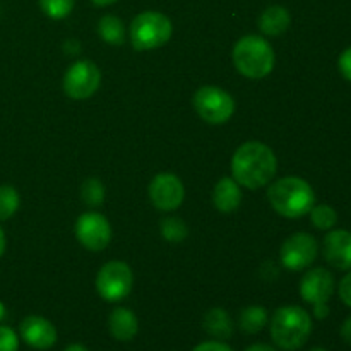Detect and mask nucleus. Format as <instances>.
<instances>
[{"label": "nucleus", "instance_id": "obj_1", "mask_svg": "<svg viewBox=\"0 0 351 351\" xmlns=\"http://www.w3.org/2000/svg\"><path fill=\"white\" fill-rule=\"evenodd\" d=\"M276 154L259 141L243 143L232 158L233 180L249 191H256L269 184L276 175Z\"/></svg>", "mask_w": 351, "mask_h": 351}, {"label": "nucleus", "instance_id": "obj_2", "mask_svg": "<svg viewBox=\"0 0 351 351\" xmlns=\"http://www.w3.org/2000/svg\"><path fill=\"white\" fill-rule=\"evenodd\" d=\"M267 199L278 215L297 219L308 215L315 204V192L307 180L300 177H283L267 189Z\"/></svg>", "mask_w": 351, "mask_h": 351}, {"label": "nucleus", "instance_id": "obj_3", "mask_svg": "<svg viewBox=\"0 0 351 351\" xmlns=\"http://www.w3.org/2000/svg\"><path fill=\"white\" fill-rule=\"evenodd\" d=\"M271 339L285 351L300 350L312 335V317L297 305L280 307L271 317Z\"/></svg>", "mask_w": 351, "mask_h": 351}, {"label": "nucleus", "instance_id": "obj_4", "mask_svg": "<svg viewBox=\"0 0 351 351\" xmlns=\"http://www.w3.org/2000/svg\"><path fill=\"white\" fill-rule=\"evenodd\" d=\"M274 50L269 41L257 34H247L233 48V64L247 79H263L274 69Z\"/></svg>", "mask_w": 351, "mask_h": 351}, {"label": "nucleus", "instance_id": "obj_5", "mask_svg": "<svg viewBox=\"0 0 351 351\" xmlns=\"http://www.w3.org/2000/svg\"><path fill=\"white\" fill-rule=\"evenodd\" d=\"M173 34L170 17L158 10H144L137 14L130 23V43L137 51L154 50L168 43Z\"/></svg>", "mask_w": 351, "mask_h": 351}, {"label": "nucleus", "instance_id": "obj_6", "mask_svg": "<svg viewBox=\"0 0 351 351\" xmlns=\"http://www.w3.org/2000/svg\"><path fill=\"white\" fill-rule=\"evenodd\" d=\"M194 108L204 122L211 125H223L235 112V99L225 89L202 86L194 95Z\"/></svg>", "mask_w": 351, "mask_h": 351}, {"label": "nucleus", "instance_id": "obj_7", "mask_svg": "<svg viewBox=\"0 0 351 351\" xmlns=\"http://www.w3.org/2000/svg\"><path fill=\"white\" fill-rule=\"evenodd\" d=\"M134 287V273L129 264L110 261L103 264L96 276V290L105 302H120L127 298Z\"/></svg>", "mask_w": 351, "mask_h": 351}, {"label": "nucleus", "instance_id": "obj_8", "mask_svg": "<svg viewBox=\"0 0 351 351\" xmlns=\"http://www.w3.org/2000/svg\"><path fill=\"white\" fill-rule=\"evenodd\" d=\"M101 72L91 60H77L67 69L62 88L72 99H88L98 91Z\"/></svg>", "mask_w": 351, "mask_h": 351}, {"label": "nucleus", "instance_id": "obj_9", "mask_svg": "<svg viewBox=\"0 0 351 351\" xmlns=\"http://www.w3.org/2000/svg\"><path fill=\"white\" fill-rule=\"evenodd\" d=\"M317 240L311 233H293L283 242L280 249L281 264L288 271H304L317 259Z\"/></svg>", "mask_w": 351, "mask_h": 351}, {"label": "nucleus", "instance_id": "obj_10", "mask_svg": "<svg viewBox=\"0 0 351 351\" xmlns=\"http://www.w3.org/2000/svg\"><path fill=\"white\" fill-rule=\"evenodd\" d=\"M74 232L79 243L88 250H93V252L106 249L110 240H112V226H110L108 219L95 211L79 216Z\"/></svg>", "mask_w": 351, "mask_h": 351}, {"label": "nucleus", "instance_id": "obj_11", "mask_svg": "<svg viewBox=\"0 0 351 351\" xmlns=\"http://www.w3.org/2000/svg\"><path fill=\"white\" fill-rule=\"evenodd\" d=\"M147 192L154 208L165 213L180 208L185 197L184 184L175 173H158L151 180Z\"/></svg>", "mask_w": 351, "mask_h": 351}, {"label": "nucleus", "instance_id": "obj_12", "mask_svg": "<svg viewBox=\"0 0 351 351\" xmlns=\"http://www.w3.org/2000/svg\"><path fill=\"white\" fill-rule=\"evenodd\" d=\"M336 281L331 271L324 267H315L307 271L300 281V297L312 307L328 305L331 297L335 295Z\"/></svg>", "mask_w": 351, "mask_h": 351}, {"label": "nucleus", "instance_id": "obj_13", "mask_svg": "<svg viewBox=\"0 0 351 351\" xmlns=\"http://www.w3.org/2000/svg\"><path fill=\"white\" fill-rule=\"evenodd\" d=\"M322 256L326 263L338 271L351 269V232L329 230L322 240Z\"/></svg>", "mask_w": 351, "mask_h": 351}, {"label": "nucleus", "instance_id": "obj_14", "mask_svg": "<svg viewBox=\"0 0 351 351\" xmlns=\"http://www.w3.org/2000/svg\"><path fill=\"white\" fill-rule=\"evenodd\" d=\"M21 339L34 350H48L57 343V329L40 315H27L19 324Z\"/></svg>", "mask_w": 351, "mask_h": 351}, {"label": "nucleus", "instance_id": "obj_15", "mask_svg": "<svg viewBox=\"0 0 351 351\" xmlns=\"http://www.w3.org/2000/svg\"><path fill=\"white\" fill-rule=\"evenodd\" d=\"M108 329L110 335L117 341L125 343L136 338L137 331H139V322H137L136 314L130 308L117 307L113 308L108 317Z\"/></svg>", "mask_w": 351, "mask_h": 351}, {"label": "nucleus", "instance_id": "obj_16", "mask_svg": "<svg viewBox=\"0 0 351 351\" xmlns=\"http://www.w3.org/2000/svg\"><path fill=\"white\" fill-rule=\"evenodd\" d=\"M213 206L221 213H232L242 202V191L233 178L223 177L213 189Z\"/></svg>", "mask_w": 351, "mask_h": 351}, {"label": "nucleus", "instance_id": "obj_17", "mask_svg": "<svg viewBox=\"0 0 351 351\" xmlns=\"http://www.w3.org/2000/svg\"><path fill=\"white\" fill-rule=\"evenodd\" d=\"M202 328L216 341H226L233 335V322L225 308L215 307L202 317Z\"/></svg>", "mask_w": 351, "mask_h": 351}, {"label": "nucleus", "instance_id": "obj_18", "mask_svg": "<svg viewBox=\"0 0 351 351\" xmlns=\"http://www.w3.org/2000/svg\"><path fill=\"white\" fill-rule=\"evenodd\" d=\"M291 16L287 7L269 5L259 17V27L266 36H281L290 27Z\"/></svg>", "mask_w": 351, "mask_h": 351}, {"label": "nucleus", "instance_id": "obj_19", "mask_svg": "<svg viewBox=\"0 0 351 351\" xmlns=\"http://www.w3.org/2000/svg\"><path fill=\"white\" fill-rule=\"evenodd\" d=\"M267 322H269V314L261 305L245 307L239 315V328L247 335H257L266 328Z\"/></svg>", "mask_w": 351, "mask_h": 351}, {"label": "nucleus", "instance_id": "obj_20", "mask_svg": "<svg viewBox=\"0 0 351 351\" xmlns=\"http://www.w3.org/2000/svg\"><path fill=\"white\" fill-rule=\"evenodd\" d=\"M98 33L99 38L110 45H122L125 41V27L122 19L113 14H106L99 19Z\"/></svg>", "mask_w": 351, "mask_h": 351}, {"label": "nucleus", "instance_id": "obj_21", "mask_svg": "<svg viewBox=\"0 0 351 351\" xmlns=\"http://www.w3.org/2000/svg\"><path fill=\"white\" fill-rule=\"evenodd\" d=\"M308 215H311L312 225L322 232H329L338 223V213L329 204H314Z\"/></svg>", "mask_w": 351, "mask_h": 351}, {"label": "nucleus", "instance_id": "obj_22", "mask_svg": "<svg viewBox=\"0 0 351 351\" xmlns=\"http://www.w3.org/2000/svg\"><path fill=\"white\" fill-rule=\"evenodd\" d=\"M160 228H161V235L171 243L184 242L189 235L187 225H185L180 218H177V216H167L165 219H161Z\"/></svg>", "mask_w": 351, "mask_h": 351}, {"label": "nucleus", "instance_id": "obj_23", "mask_svg": "<svg viewBox=\"0 0 351 351\" xmlns=\"http://www.w3.org/2000/svg\"><path fill=\"white\" fill-rule=\"evenodd\" d=\"M19 192L12 185H0V221L12 218L19 209Z\"/></svg>", "mask_w": 351, "mask_h": 351}, {"label": "nucleus", "instance_id": "obj_24", "mask_svg": "<svg viewBox=\"0 0 351 351\" xmlns=\"http://www.w3.org/2000/svg\"><path fill=\"white\" fill-rule=\"evenodd\" d=\"M81 197L91 208H99L103 201H105V187H103V184L98 178H88L82 184Z\"/></svg>", "mask_w": 351, "mask_h": 351}, {"label": "nucleus", "instance_id": "obj_25", "mask_svg": "<svg viewBox=\"0 0 351 351\" xmlns=\"http://www.w3.org/2000/svg\"><path fill=\"white\" fill-rule=\"evenodd\" d=\"M45 16L51 19H64L74 10L75 0H38Z\"/></svg>", "mask_w": 351, "mask_h": 351}, {"label": "nucleus", "instance_id": "obj_26", "mask_svg": "<svg viewBox=\"0 0 351 351\" xmlns=\"http://www.w3.org/2000/svg\"><path fill=\"white\" fill-rule=\"evenodd\" d=\"M19 350V338L16 331L7 326H0V351H17Z\"/></svg>", "mask_w": 351, "mask_h": 351}, {"label": "nucleus", "instance_id": "obj_27", "mask_svg": "<svg viewBox=\"0 0 351 351\" xmlns=\"http://www.w3.org/2000/svg\"><path fill=\"white\" fill-rule=\"evenodd\" d=\"M338 67L343 77L351 82V47L345 48V50L341 51V55H339L338 58Z\"/></svg>", "mask_w": 351, "mask_h": 351}, {"label": "nucleus", "instance_id": "obj_28", "mask_svg": "<svg viewBox=\"0 0 351 351\" xmlns=\"http://www.w3.org/2000/svg\"><path fill=\"white\" fill-rule=\"evenodd\" d=\"M338 293H339V298H341L343 304H345L346 307L351 308V271L350 273H346V276L339 281Z\"/></svg>", "mask_w": 351, "mask_h": 351}, {"label": "nucleus", "instance_id": "obj_29", "mask_svg": "<svg viewBox=\"0 0 351 351\" xmlns=\"http://www.w3.org/2000/svg\"><path fill=\"white\" fill-rule=\"evenodd\" d=\"M192 351H233L226 345L225 341H216V339H211V341H204L201 345L195 346Z\"/></svg>", "mask_w": 351, "mask_h": 351}, {"label": "nucleus", "instance_id": "obj_30", "mask_svg": "<svg viewBox=\"0 0 351 351\" xmlns=\"http://www.w3.org/2000/svg\"><path fill=\"white\" fill-rule=\"evenodd\" d=\"M341 338L345 339V343H348L351 346V315L343 322L341 326Z\"/></svg>", "mask_w": 351, "mask_h": 351}, {"label": "nucleus", "instance_id": "obj_31", "mask_svg": "<svg viewBox=\"0 0 351 351\" xmlns=\"http://www.w3.org/2000/svg\"><path fill=\"white\" fill-rule=\"evenodd\" d=\"M243 351H276L271 345H264V343H256V345H250L249 348Z\"/></svg>", "mask_w": 351, "mask_h": 351}, {"label": "nucleus", "instance_id": "obj_32", "mask_svg": "<svg viewBox=\"0 0 351 351\" xmlns=\"http://www.w3.org/2000/svg\"><path fill=\"white\" fill-rule=\"evenodd\" d=\"M64 351H89V350L86 348L84 345H79V343H72V345H69Z\"/></svg>", "mask_w": 351, "mask_h": 351}, {"label": "nucleus", "instance_id": "obj_33", "mask_svg": "<svg viewBox=\"0 0 351 351\" xmlns=\"http://www.w3.org/2000/svg\"><path fill=\"white\" fill-rule=\"evenodd\" d=\"M3 252H5V233L0 228V257L3 256Z\"/></svg>", "mask_w": 351, "mask_h": 351}, {"label": "nucleus", "instance_id": "obj_34", "mask_svg": "<svg viewBox=\"0 0 351 351\" xmlns=\"http://www.w3.org/2000/svg\"><path fill=\"white\" fill-rule=\"evenodd\" d=\"M91 2L98 7H106V5H112V3L119 2V0H91Z\"/></svg>", "mask_w": 351, "mask_h": 351}, {"label": "nucleus", "instance_id": "obj_35", "mask_svg": "<svg viewBox=\"0 0 351 351\" xmlns=\"http://www.w3.org/2000/svg\"><path fill=\"white\" fill-rule=\"evenodd\" d=\"M3 317H5V305H3L2 302H0V321H2Z\"/></svg>", "mask_w": 351, "mask_h": 351}, {"label": "nucleus", "instance_id": "obj_36", "mask_svg": "<svg viewBox=\"0 0 351 351\" xmlns=\"http://www.w3.org/2000/svg\"><path fill=\"white\" fill-rule=\"evenodd\" d=\"M311 351H329V350H326V348H321V346H317V348H312Z\"/></svg>", "mask_w": 351, "mask_h": 351}]
</instances>
